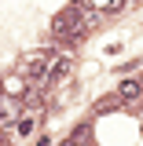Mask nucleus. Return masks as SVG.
Returning a JSON list of instances; mask_svg holds the SVG:
<instances>
[{"instance_id":"f257e3e1","label":"nucleus","mask_w":143,"mask_h":146,"mask_svg":"<svg viewBox=\"0 0 143 146\" xmlns=\"http://www.w3.org/2000/svg\"><path fill=\"white\" fill-rule=\"evenodd\" d=\"M55 58H59V51H30L26 55V77H33V80H48L52 77V66Z\"/></svg>"},{"instance_id":"f03ea898","label":"nucleus","mask_w":143,"mask_h":146,"mask_svg":"<svg viewBox=\"0 0 143 146\" xmlns=\"http://www.w3.org/2000/svg\"><path fill=\"white\" fill-rule=\"evenodd\" d=\"M66 73H70V55H59V58H55V66H52V77H48V84H52V80H62Z\"/></svg>"},{"instance_id":"7ed1b4c3","label":"nucleus","mask_w":143,"mask_h":146,"mask_svg":"<svg viewBox=\"0 0 143 146\" xmlns=\"http://www.w3.org/2000/svg\"><path fill=\"white\" fill-rule=\"evenodd\" d=\"M4 91H7V95H26V80H22V77H7V80H4Z\"/></svg>"},{"instance_id":"20e7f679","label":"nucleus","mask_w":143,"mask_h":146,"mask_svg":"<svg viewBox=\"0 0 143 146\" xmlns=\"http://www.w3.org/2000/svg\"><path fill=\"white\" fill-rule=\"evenodd\" d=\"M62 146H88V128H77V131H73Z\"/></svg>"},{"instance_id":"39448f33","label":"nucleus","mask_w":143,"mask_h":146,"mask_svg":"<svg viewBox=\"0 0 143 146\" xmlns=\"http://www.w3.org/2000/svg\"><path fill=\"white\" fill-rule=\"evenodd\" d=\"M140 91H143V84H140V80H125V84H121V99H136Z\"/></svg>"},{"instance_id":"423d86ee","label":"nucleus","mask_w":143,"mask_h":146,"mask_svg":"<svg viewBox=\"0 0 143 146\" xmlns=\"http://www.w3.org/2000/svg\"><path fill=\"white\" fill-rule=\"evenodd\" d=\"M15 131H18V135H30V131H33V113H30V117H22V121L15 124Z\"/></svg>"},{"instance_id":"0eeeda50","label":"nucleus","mask_w":143,"mask_h":146,"mask_svg":"<svg viewBox=\"0 0 143 146\" xmlns=\"http://www.w3.org/2000/svg\"><path fill=\"white\" fill-rule=\"evenodd\" d=\"M92 7H107V11H117L121 0H92Z\"/></svg>"},{"instance_id":"6e6552de","label":"nucleus","mask_w":143,"mask_h":146,"mask_svg":"<svg viewBox=\"0 0 143 146\" xmlns=\"http://www.w3.org/2000/svg\"><path fill=\"white\" fill-rule=\"evenodd\" d=\"M0 124H11V106L0 102Z\"/></svg>"},{"instance_id":"1a4fd4ad","label":"nucleus","mask_w":143,"mask_h":146,"mask_svg":"<svg viewBox=\"0 0 143 146\" xmlns=\"http://www.w3.org/2000/svg\"><path fill=\"white\" fill-rule=\"evenodd\" d=\"M136 4H140V0H136Z\"/></svg>"}]
</instances>
